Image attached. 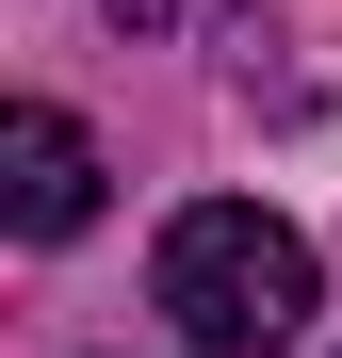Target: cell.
<instances>
[{
	"label": "cell",
	"instance_id": "6da1fadb",
	"mask_svg": "<svg viewBox=\"0 0 342 358\" xmlns=\"http://www.w3.org/2000/svg\"><path fill=\"white\" fill-rule=\"evenodd\" d=\"M147 293H163V326H180L196 358H277L326 310V261H310V228H277L261 196H196L147 245Z\"/></svg>",
	"mask_w": 342,
	"mask_h": 358
},
{
	"label": "cell",
	"instance_id": "3957f363",
	"mask_svg": "<svg viewBox=\"0 0 342 358\" xmlns=\"http://www.w3.org/2000/svg\"><path fill=\"white\" fill-rule=\"evenodd\" d=\"M114 17H131V33H163V17H180V0H114Z\"/></svg>",
	"mask_w": 342,
	"mask_h": 358
},
{
	"label": "cell",
	"instance_id": "7a4b0ae2",
	"mask_svg": "<svg viewBox=\"0 0 342 358\" xmlns=\"http://www.w3.org/2000/svg\"><path fill=\"white\" fill-rule=\"evenodd\" d=\"M0 212H17L33 245H66V228L98 212V131H82V114H49V98L0 114Z\"/></svg>",
	"mask_w": 342,
	"mask_h": 358
}]
</instances>
